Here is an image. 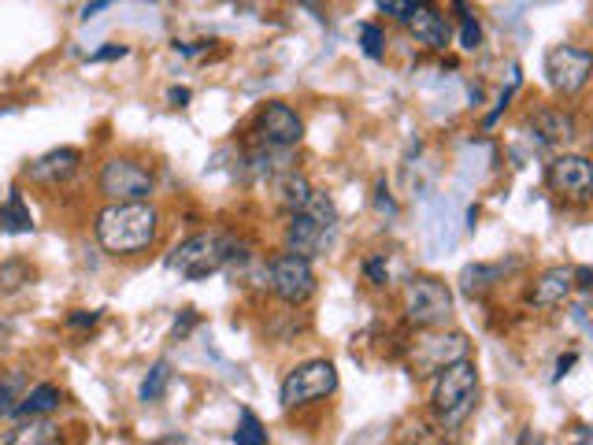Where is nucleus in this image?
Returning <instances> with one entry per match:
<instances>
[{
    "mask_svg": "<svg viewBox=\"0 0 593 445\" xmlns=\"http://www.w3.org/2000/svg\"><path fill=\"white\" fill-rule=\"evenodd\" d=\"M160 208L153 200H108L97 211L93 235H97V246L108 257L126 260L153 249L156 238H160Z\"/></svg>",
    "mask_w": 593,
    "mask_h": 445,
    "instance_id": "nucleus-1",
    "label": "nucleus"
},
{
    "mask_svg": "<svg viewBox=\"0 0 593 445\" xmlns=\"http://www.w3.org/2000/svg\"><path fill=\"white\" fill-rule=\"evenodd\" d=\"M475 405H479V368L471 356H460L434 375L430 416L441 431H460L471 420Z\"/></svg>",
    "mask_w": 593,
    "mask_h": 445,
    "instance_id": "nucleus-2",
    "label": "nucleus"
},
{
    "mask_svg": "<svg viewBox=\"0 0 593 445\" xmlns=\"http://www.w3.org/2000/svg\"><path fill=\"white\" fill-rule=\"evenodd\" d=\"M230 260H238L235 241L216 235V230H208V235L186 238L183 246L175 249V257L167 260V268L178 271V275H183V279H189V282H200V279H208V275L222 271Z\"/></svg>",
    "mask_w": 593,
    "mask_h": 445,
    "instance_id": "nucleus-3",
    "label": "nucleus"
},
{
    "mask_svg": "<svg viewBox=\"0 0 593 445\" xmlns=\"http://www.w3.org/2000/svg\"><path fill=\"white\" fill-rule=\"evenodd\" d=\"M400 301H405V320L419 331H434L452 320V290L434 275H412Z\"/></svg>",
    "mask_w": 593,
    "mask_h": 445,
    "instance_id": "nucleus-4",
    "label": "nucleus"
},
{
    "mask_svg": "<svg viewBox=\"0 0 593 445\" xmlns=\"http://www.w3.org/2000/svg\"><path fill=\"white\" fill-rule=\"evenodd\" d=\"M97 194L104 200H153L156 175L137 156H108L97 175Z\"/></svg>",
    "mask_w": 593,
    "mask_h": 445,
    "instance_id": "nucleus-5",
    "label": "nucleus"
},
{
    "mask_svg": "<svg viewBox=\"0 0 593 445\" xmlns=\"http://www.w3.org/2000/svg\"><path fill=\"white\" fill-rule=\"evenodd\" d=\"M337 390V368L331 360H304V364H296L290 375L282 379V408H301V405H312V401H323L331 397Z\"/></svg>",
    "mask_w": 593,
    "mask_h": 445,
    "instance_id": "nucleus-6",
    "label": "nucleus"
},
{
    "mask_svg": "<svg viewBox=\"0 0 593 445\" xmlns=\"http://www.w3.org/2000/svg\"><path fill=\"white\" fill-rule=\"evenodd\" d=\"M268 286L271 293L279 297L282 304L290 309H301V304L312 301L315 293V268L309 257H296V252H279L271 263H268Z\"/></svg>",
    "mask_w": 593,
    "mask_h": 445,
    "instance_id": "nucleus-7",
    "label": "nucleus"
},
{
    "mask_svg": "<svg viewBox=\"0 0 593 445\" xmlns=\"http://www.w3.org/2000/svg\"><path fill=\"white\" fill-rule=\"evenodd\" d=\"M460 356H468V338L460 331L445 334V327H434V331L416 338L408 349V364H412V375L416 379L438 375L445 364H452V360H460Z\"/></svg>",
    "mask_w": 593,
    "mask_h": 445,
    "instance_id": "nucleus-8",
    "label": "nucleus"
},
{
    "mask_svg": "<svg viewBox=\"0 0 593 445\" xmlns=\"http://www.w3.org/2000/svg\"><path fill=\"white\" fill-rule=\"evenodd\" d=\"M593 74V52L590 49H579V45H556L549 49L545 56V79L553 93L560 97H575V93L586 90Z\"/></svg>",
    "mask_w": 593,
    "mask_h": 445,
    "instance_id": "nucleus-9",
    "label": "nucleus"
},
{
    "mask_svg": "<svg viewBox=\"0 0 593 445\" xmlns=\"http://www.w3.org/2000/svg\"><path fill=\"white\" fill-rule=\"evenodd\" d=\"M545 183L556 197L571 200V205H586L593 197V164L582 153H560L549 164Z\"/></svg>",
    "mask_w": 593,
    "mask_h": 445,
    "instance_id": "nucleus-10",
    "label": "nucleus"
},
{
    "mask_svg": "<svg viewBox=\"0 0 593 445\" xmlns=\"http://www.w3.org/2000/svg\"><path fill=\"white\" fill-rule=\"evenodd\" d=\"M257 137L268 148H296L304 137V120L296 115L285 101H268L263 108L257 112Z\"/></svg>",
    "mask_w": 593,
    "mask_h": 445,
    "instance_id": "nucleus-11",
    "label": "nucleus"
},
{
    "mask_svg": "<svg viewBox=\"0 0 593 445\" xmlns=\"http://www.w3.org/2000/svg\"><path fill=\"white\" fill-rule=\"evenodd\" d=\"M334 227H326L323 219H315L312 211H290V222H285V249L296 252V257H320L326 246V235Z\"/></svg>",
    "mask_w": 593,
    "mask_h": 445,
    "instance_id": "nucleus-12",
    "label": "nucleus"
},
{
    "mask_svg": "<svg viewBox=\"0 0 593 445\" xmlns=\"http://www.w3.org/2000/svg\"><path fill=\"white\" fill-rule=\"evenodd\" d=\"M571 293H575V268H568V263H553V268H545L534 279L527 301H531L534 309H560V304L571 301Z\"/></svg>",
    "mask_w": 593,
    "mask_h": 445,
    "instance_id": "nucleus-13",
    "label": "nucleus"
},
{
    "mask_svg": "<svg viewBox=\"0 0 593 445\" xmlns=\"http://www.w3.org/2000/svg\"><path fill=\"white\" fill-rule=\"evenodd\" d=\"M79 164H82L79 148L63 145V148H52V153H45V156H38V161H30L23 175L30 178V183L60 186V183H67L74 172H79Z\"/></svg>",
    "mask_w": 593,
    "mask_h": 445,
    "instance_id": "nucleus-14",
    "label": "nucleus"
},
{
    "mask_svg": "<svg viewBox=\"0 0 593 445\" xmlns=\"http://www.w3.org/2000/svg\"><path fill=\"white\" fill-rule=\"evenodd\" d=\"M531 126H534V134L542 137L545 145H553V148H568L571 142L579 137V120H575V112H568V108H538L531 115Z\"/></svg>",
    "mask_w": 593,
    "mask_h": 445,
    "instance_id": "nucleus-15",
    "label": "nucleus"
},
{
    "mask_svg": "<svg viewBox=\"0 0 593 445\" xmlns=\"http://www.w3.org/2000/svg\"><path fill=\"white\" fill-rule=\"evenodd\" d=\"M405 27L416 34L419 45H427V49H449V41H452V30H449V19H445L438 8L430 4V0H423V4L405 19Z\"/></svg>",
    "mask_w": 593,
    "mask_h": 445,
    "instance_id": "nucleus-16",
    "label": "nucleus"
},
{
    "mask_svg": "<svg viewBox=\"0 0 593 445\" xmlns=\"http://www.w3.org/2000/svg\"><path fill=\"white\" fill-rule=\"evenodd\" d=\"M63 405V394H60V386H52V383H38V386H30L23 390V397H19V405L12 416L15 420H34V416H52Z\"/></svg>",
    "mask_w": 593,
    "mask_h": 445,
    "instance_id": "nucleus-17",
    "label": "nucleus"
},
{
    "mask_svg": "<svg viewBox=\"0 0 593 445\" xmlns=\"http://www.w3.org/2000/svg\"><path fill=\"white\" fill-rule=\"evenodd\" d=\"M274 194H279V205L282 208H290V211H301L304 205L312 200V183L304 175H296V172H285L279 183H274Z\"/></svg>",
    "mask_w": 593,
    "mask_h": 445,
    "instance_id": "nucleus-18",
    "label": "nucleus"
},
{
    "mask_svg": "<svg viewBox=\"0 0 593 445\" xmlns=\"http://www.w3.org/2000/svg\"><path fill=\"white\" fill-rule=\"evenodd\" d=\"M0 230H12V235H30V230H34V219H30V211H27L23 194H19V189H12L8 205L0 208Z\"/></svg>",
    "mask_w": 593,
    "mask_h": 445,
    "instance_id": "nucleus-19",
    "label": "nucleus"
},
{
    "mask_svg": "<svg viewBox=\"0 0 593 445\" xmlns=\"http://www.w3.org/2000/svg\"><path fill=\"white\" fill-rule=\"evenodd\" d=\"M167 383H171V364L160 360V364H153V371L145 375L142 390H137V401H142V405H156V401L167 394Z\"/></svg>",
    "mask_w": 593,
    "mask_h": 445,
    "instance_id": "nucleus-20",
    "label": "nucleus"
},
{
    "mask_svg": "<svg viewBox=\"0 0 593 445\" xmlns=\"http://www.w3.org/2000/svg\"><path fill=\"white\" fill-rule=\"evenodd\" d=\"M497 279H501V268H497V263H475V268H464V271H460L464 293H482V290H490Z\"/></svg>",
    "mask_w": 593,
    "mask_h": 445,
    "instance_id": "nucleus-21",
    "label": "nucleus"
},
{
    "mask_svg": "<svg viewBox=\"0 0 593 445\" xmlns=\"http://www.w3.org/2000/svg\"><path fill=\"white\" fill-rule=\"evenodd\" d=\"M34 279V271L27 268L23 260H8V263H0V293H15V290H23V286Z\"/></svg>",
    "mask_w": 593,
    "mask_h": 445,
    "instance_id": "nucleus-22",
    "label": "nucleus"
},
{
    "mask_svg": "<svg viewBox=\"0 0 593 445\" xmlns=\"http://www.w3.org/2000/svg\"><path fill=\"white\" fill-rule=\"evenodd\" d=\"M19 397H23V375L12 371V375H0V420H8L19 405Z\"/></svg>",
    "mask_w": 593,
    "mask_h": 445,
    "instance_id": "nucleus-23",
    "label": "nucleus"
},
{
    "mask_svg": "<svg viewBox=\"0 0 593 445\" xmlns=\"http://www.w3.org/2000/svg\"><path fill=\"white\" fill-rule=\"evenodd\" d=\"M235 442L238 445H268V431H263V423L252 416L249 408H241V423L235 431Z\"/></svg>",
    "mask_w": 593,
    "mask_h": 445,
    "instance_id": "nucleus-24",
    "label": "nucleus"
},
{
    "mask_svg": "<svg viewBox=\"0 0 593 445\" xmlns=\"http://www.w3.org/2000/svg\"><path fill=\"white\" fill-rule=\"evenodd\" d=\"M8 442H56V423L45 416H34L23 427V434H12Z\"/></svg>",
    "mask_w": 593,
    "mask_h": 445,
    "instance_id": "nucleus-25",
    "label": "nucleus"
},
{
    "mask_svg": "<svg viewBox=\"0 0 593 445\" xmlns=\"http://www.w3.org/2000/svg\"><path fill=\"white\" fill-rule=\"evenodd\" d=\"M360 45H364L367 52V60H383L386 56V38H383V27L378 23H364L360 27Z\"/></svg>",
    "mask_w": 593,
    "mask_h": 445,
    "instance_id": "nucleus-26",
    "label": "nucleus"
},
{
    "mask_svg": "<svg viewBox=\"0 0 593 445\" xmlns=\"http://www.w3.org/2000/svg\"><path fill=\"white\" fill-rule=\"evenodd\" d=\"M419 4H423V0H378V12L397 19V23H405V19L416 12Z\"/></svg>",
    "mask_w": 593,
    "mask_h": 445,
    "instance_id": "nucleus-27",
    "label": "nucleus"
},
{
    "mask_svg": "<svg viewBox=\"0 0 593 445\" xmlns=\"http://www.w3.org/2000/svg\"><path fill=\"white\" fill-rule=\"evenodd\" d=\"M479 45H482V27H479V19L464 15V23H460V49H464V52H475Z\"/></svg>",
    "mask_w": 593,
    "mask_h": 445,
    "instance_id": "nucleus-28",
    "label": "nucleus"
},
{
    "mask_svg": "<svg viewBox=\"0 0 593 445\" xmlns=\"http://www.w3.org/2000/svg\"><path fill=\"white\" fill-rule=\"evenodd\" d=\"M364 275L371 279V286H386V282H389V271H386L383 260H367V263H364Z\"/></svg>",
    "mask_w": 593,
    "mask_h": 445,
    "instance_id": "nucleus-29",
    "label": "nucleus"
},
{
    "mask_svg": "<svg viewBox=\"0 0 593 445\" xmlns=\"http://www.w3.org/2000/svg\"><path fill=\"white\" fill-rule=\"evenodd\" d=\"M126 52H131V49H126V45H104L101 52H93V56H90V63H108V60H123V56H126Z\"/></svg>",
    "mask_w": 593,
    "mask_h": 445,
    "instance_id": "nucleus-30",
    "label": "nucleus"
},
{
    "mask_svg": "<svg viewBox=\"0 0 593 445\" xmlns=\"http://www.w3.org/2000/svg\"><path fill=\"white\" fill-rule=\"evenodd\" d=\"M590 286H593V271L586 268V263H579V268H575V290L590 293Z\"/></svg>",
    "mask_w": 593,
    "mask_h": 445,
    "instance_id": "nucleus-31",
    "label": "nucleus"
},
{
    "mask_svg": "<svg viewBox=\"0 0 593 445\" xmlns=\"http://www.w3.org/2000/svg\"><path fill=\"white\" fill-rule=\"evenodd\" d=\"M97 320H101V312H71V315H67L71 327H93Z\"/></svg>",
    "mask_w": 593,
    "mask_h": 445,
    "instance_id": "nucleus-32",
    "label": "nucleus"
},
{
    "mask_svg": "<svg viewBox=\"0 0 593 445\" xmlns=\"http://www.w3.org/2000/svg\"><path fill=\"white\" fill-rule=\"evenodd\" d=\"M575 364H579V353H568V356H560V360H556V375H553V379H564L568 371L575 368Z\"/></svg>",
    "mask_w": 593,
    "mask_h": 445,
    "instance_id": "nucleus-33",
    "label": "nucleus"
},
{
    "mask_svg": "<svg viewBox=\"0 0 593 445\" xmlns=\"http://www.w3.org/2000/svg\"><path fill=\"white\" fill-rule=\"evenodd\" d=\"M108 4H112V0H90V4H86V8H82V19H86V23H90V19H93V15H97V12H101V8H108Z\"/></svg>",
    "mask_w": 593,
    "mask_h": 445,
    "instance_id": "nucleus-34",
    "label": "nucleus"
},
{
    "mask_svg": "<svg viewBox=\"0 0 593 445\" xmlns=\"http://www.w3.org/2000/svg\"><path fill=\"white\" fill-rule=\"evenodd\" d=\"M167 101H171L175 108H186V104H189V90H171V93H167Z\"/></svg>",
    "mask_w": 593,
    "mask_h": 445,
    "instance_id": "nucleus-35",
    "label": "nucleus"
},
{
    "mask_svg": "<svg viewBox=\"0 0 593 445\" xmlns=\"http://www.w3.org/2000/svg\"><path fill=\"white\" fill-rule=\"evenodd\" d=\"M0 375H4V371H0Z\"/></svg>",
    "mask_w": 593,
    "mask_h": 445,
    "instance_id": "nucleus-36",
    "label": "nucleus"
}]
</instances>
